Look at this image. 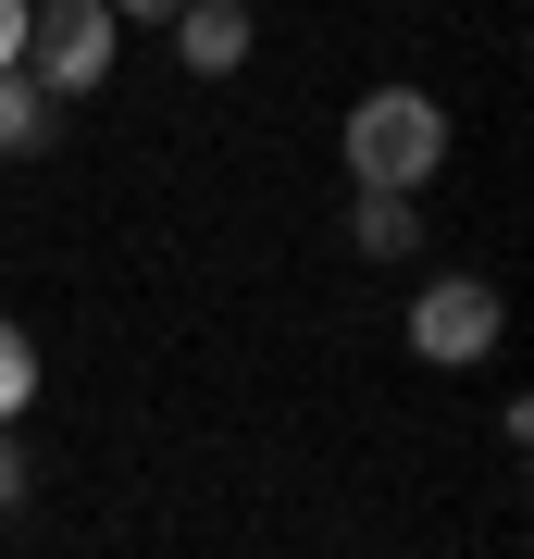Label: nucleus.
Here are the masks:
<instances>
[{"label": "nucleus", "instance_id": "obj_5", "mask_svg": "<svg viewBox=\"0 0 534 559\" xmlns=\"http://www.w3.org/2000/svg\"><path fill=\"white\" fill-rule=\"evenodd\" d=\"M50 124H62V100L25 62H0V162H25V150H50Z\"/></svg>", "mask_w": 534, "mask_h": 559}, {"label": "nucleus", "instance_id": "obj_7", "mask_svg": "<svg viewBox=\"0 0 534 559\" xmlns=\"http://www.w3.org/2000/svg\"><path fill=\"white\" fill-rule=\"evenodd\" d=\"M25 399H38V336H25V323H0V423H13Z\"/></svg>", "mask_w": 534, "mask_h": 559}, {"label": "nucleus", "instance_id": "obj_4", "mask_svg": "<svg viewBox=\"0 0 534 559\" xmlns=\"http://www.w3.org/2000/svg\"><path fill=\"white\" fill-rule=\"evenodd\" d=\"M162 25H175L187 75H237V62H249V0H175Z\"/></svg>", "mask_w": 534, "mask_h": 559}, {"label": "nucleus", "instance_id": "obj_2", "mask_svg": "<svg viewBox=\"0 0 534 559\" xmlns=\"http://www.w3.org/2000/svg\"><path fill=\"white\" fill-rule=\"evenodd\" d=\"M112 38H124V13L112 0H25V75L50 87V100H87L99 75H112Z\"/></svg>", "mask_w": 534, "mask_h": 559}, {"label": "nucleus", "instance_id": "obj_3", "mask_svg": "<svg viewBox=\"0 0 534 559\" xmlns=\"http://www.w3.org/2000/svg\"><path fill=\"white\" fill-rule=\"evenodd\" d=\"M497 323H510V311H497V286H485V274H436V286L411 299V348L436 360V373H460V360H485V348H497Z\"/></svg>", "mask_w": 534, "mask_h": 559}, {"label": "nucleus", "instance_id": "obj_8", "mask_svg": "<svg viewBox=\"0 0 534 559\" xmlns=\"http://www.w3.org/2000/svg\"><path fill=\"white\" fill-rule=\"evenodd\" d=\"M25 498V460H13V436H0V510H13Z\"/></svg>", "mask_w": 534, "mask_h": 559}, {"label": "nucleus", "instance_id": "obj_11", "mask_svg": "<svg viewBox=\"0 0 534 559\" xmlns=\"http://www.w3.org/2000/svg\"><path fill=\"white\" fill-rule=\"evenodd\" d=\"M249 13H261V0H249Z\"/></svg>", "mask_w": 534, "mask_h": 559}, {"label": "nucleus", "instance_id": "obj_10", "mask_svg": "<svg viewBox=\"0 0 534 559\" xmlns=\"http://www.w3.org/2000/svg\"><path fill=\"white\" fill-rule=\"evenodd\" d=\"M112 13H124V25H162V13H175V0H112Z\"/></svg>", "mask_w": 534, "mask_h": 559}, {"label": "nucleus", "instance_id": "obj_9", "mask_svg": "<svg viewBox=\"0 0 534 559\" xmlns=\"http://www.w3.org/2000/svg\"><path fill=\"white\" fill-rule=\"evenodd\" d=\"M25 50V0H0V62H13Z\"/></svg>", "mask_w": 534, "mask_h": 559}, {"label": "nucleus", "instance_id": "obj_6", "mask_svg": "<svg viewBox=\"0 0 534 559\" xmlns=\"http://www.w3.org/2000/svg\"><path fill=\"white\" fill-rule=\"evenodd\" d=\"M348 237L373 249V261H411V249H423V212H411V187H360V200H348Z\"/></svg>", "mask_w": 534, "mask_h": 559}, {"label": "nucleus", "instance_id": "obj_1", "mask_svg": "<svg viewBox=\"0 0 534 559\" xmlns=\"http://www.w3.org/2000/svg\"><path fill=\"white\" fill-rule=\"evenodd\" d=\"M336 150H348L360 187H411V200H423V187L448 175V112L423 100V87H373V100H348V138Z\"/></svg>", "mask_w": 534, "mask_h": 559}]
</instances>
